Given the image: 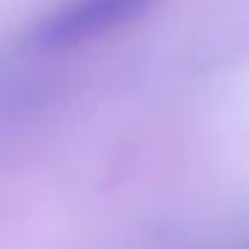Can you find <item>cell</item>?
I'll use <instances>...</instances> for the list:
<instances>
[{"label": "cell", "mask_w": 249, "mask_h": 249, "mask_svg": "<svg viewBox=\"0 0 249 249\" xmlns=\"http://www.w3.org/2000/svg\"><path fill=\"white\" fill-rule=\"evenodd\" d=\"M159 0H59L27 30V44L38 53H68L144 21Z\"/></svg>", "instance_id": "cell-1"}]
</instances>
